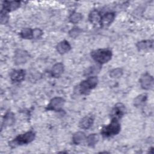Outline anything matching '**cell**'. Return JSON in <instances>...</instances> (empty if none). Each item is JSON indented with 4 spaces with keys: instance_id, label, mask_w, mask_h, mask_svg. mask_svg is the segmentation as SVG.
<instances>
[{
    "instance_id": "ba28073f",
    "label": "cell",
    "mask_w": 154,
    "mask_h": 154,
    "mask_svg": "<svg viewBox=\"0 0 154 154\" xmlns=\"http://www.w3.org/2000/svg\"><path fill=\"white\" fill-rule=\"evenodd\" d=\"M25 70L23 69L14 70L10 73V78L12 81L15 82H19L22 81L25 76Z\"/></svg>"
},
{
    "instance_id": "30bf717a",
    "label": "cell",
    "mask_w": 154,
    "mask_h": 154,
    "mask_svg": "<svg viewBox=\"0 0 154 154\" xmlns=\"http://www.w3.org/2000/svg\"><path fill=\"white\" fill-rule=\"evenodd\" d=\"M20 2L18 1H4L2 5L3 10L5 11H11L16 10L20 7Z\"/></svg>"
},
{
    "instance_id": "9a60e30c",
    "label": "cell",
    "mask_w": 154,
    "mask_h": 154,
    "mask_svg": "<svg viewBox=\"0 0 154 154\" xmlns=\"http://www.w3.org/2000/svg\"><path fill=\"white\" fill-rule=\"evenodd\" d=\"M102 16L100 15V13L97 10L92 11L89 14V20L91 23L94 25H100Z\"/></svg>"
},
{
    "instance_id": "ac0fdd59",
    "label": "cell",
    "mask_w": 154,
    "mask_h": 154,
    "mask_svg": "<svg viewBox=\"0 0 154 154\" xmlns=\"http://www.w3.org/2000/svg\"><path fill=\"white\" fill-rule=\"evenodd\" d=\"M85 134L83 132H77L73 135L72 141L75 144H79L85 139Z\"/></svg>"
},
{
    "instance_id": "d4e9b609",
    "label": "cell",
    "mask_w": 154,
    "mask_h": 154,
    "mask_svg": "<svg viewBox=\"0 0 154 154\" xmlns=\"http://www.w3.org/2000/svg\"><path fill=\"white\" fill-rule=\"evenodd\" d=\"M8 16L6 11L2 10L1 12V23L2 24L5 23L8 20Z\"/></svg>"
},
{
    "instance_id": "d6986e66",
    "label": "cell",
    "mask_w": 154,
    "mask_h": 154,
    "mask_svg": "<svg viewBox=\"0 0 154 154\" xmlns=\"http://www.w3.org/2000/svg\"><path fill=\"white\" fill-rule=\"evenodd\" d=\"M14 122V114L11 112H8L4 116L2 126H10L13 125Z\"/></svg>"
},
{
    "instance_id": "484cf974",
    "label": "cell",
    "mask_w": 154,
    "mask_h": 154,
    "mask_svg": "<svg viewBox=\"0 0 154 154\" xmlns=\"http://www.w3.org/2000/svg\"><path fill=\"white\" fill-rule=\"evenodd\" d=\"M43 34L42 31L39 28L33 29V38H39Z\"/></svg>"
},
{
    "instance_id": "5b68a950",
    "label": "cell",
    "mask_w": 154,
    "mask_h": 154,
    "mask_svg": "<svg viewBox=\"0 0 154 154\" xmlns=\"http://www.w3.org/2000/svg\"><path fill=\"white\" fill-rule=\"evenodd\" d=\"M65 103V100L61 97H55L51 100L46 107V109L49 111H60L63 108Z\"/></svg>"
},
{
    "instance_id": "7a4b0ae2",
    "label": "cell",
    "mask_w": 154,
    "mask_h": 154,
    "mask_svg": "<svg viewBox=\"0 0 154 154\" xmlns=\"http://www.w3.org/2000/svg\"><path fill=\"white\" fill-rule=\"evenodd\" d=\"M91 56L95 61L100 64H104L111 59L112 52L108 49H99L92 51Z\"/></svg>"
},
{
    "instance_id": "cb8c5ba5",
    "label": "cell",
    "mask_w": 154,
    "mask_h": 154,
    "mask_svg": "<svg viewBox=\"0 0 154 154\" xmlns=\"http://www.w3.org/2000/svg\"><path fill=\"white\" fill-rule=\"evenodd\" d=\"M81 32V30L80 28H79L78 27H74L69 31V34L71 37L76 38L79 35Z\"/></svg>"
},
{
    "instance_id": "44dd1931",
    "label": "cell",
    "mask_w": 154,
    "mask_h": 154,
    "mask_svg": "<svg viewBox=\"0 0 154 154\" xmlns=\"http://www.w3.org/2000/svg\"><path fill=\"white\" fill-rule=\"evenodd\" d=\"M20 35L22 38L32 39L33 38V29L31 28H24L20 32Z\"/></svg>"
},
{
    "instance_id": "3957f363",
    "label": "cell",
    "mask_w": 154,
    "mask_h": 154,
    "mask_svg": "<svg viewBox=\"0 0 154 154\" xmlns=\"http://www.w3.org/2000/svg\"><path fill=\"white\" fill-rule=\"evenodd\" d=\"M97 83L98 79L96 76H90L81 82L79 87V91L82 94H87L97 85Z\"/></svg>"
},
{
    "instance_id": "2e32d148",
    "label": "cell",
    "mask_w": 154,
    "mask_h": 154,
    "mask_svg": "<svg viewBox=\"0 0 154 154\" xmlns=\"http://www.w3.org/2000/svg\"><path fill=\"white\" fill-rule=\"evenodd\" d=\"M136 46L139 50H144L149 48H152L153 47V40H142L138 42Z\"/></svg>"
},
{
    "instance_id": "9c48e42d",
    "label": "cell",
    "mask_w": 154,
    "mask_h": 154,
    "mask_svg": "<svg viewBox=\"0 0 154 154\" xmlns=\"http://www.w3.org/2000/svg\"><path fill=\"white\" fill-rule=\"evenodd\" d=\"M112 117L117 119L121 118L125 112V108L122 103H117L112 110Z\"/></svg>"
},
{
    "instance_id": "277c9868",
    "label": "cell",
    "mask_w": 154,
    "mask_h": 154,
    "mask_svg": "<svg viewBox=\"0 0 154 154\" xmlns=\"http://www.w3.org/2000/svg\"><path fill=\"white\" fill-rule=\"evenodd\" d=\"M35 136V133L32 131L26 132L23 134H20L10 143L12 144L10 145L16 146L17 145H23L29 143L34 140Z\"/></svg>"
},
{
    "instance_id": "603a6c76",
    "label": "cell",
    "mask_w": 154,
    "mask_h": 154,
    "mask_svg": "<svg viewBox=\"0 0 154 154\" xmlns=\"http://www.w3.org/2000/svg\"><path fill=\"white\" fill-rule=\"evenodd\" d=\"M70 21L73 23H76L79 22L82 19V16L80 13L77 12H73L69 17Z\"/></svg>"
},
{
    "instance_id": "7c38bea8",
    "label": "cell",
    "mask_w": 154,
    "mask_h": 154,
    "mask_svg": "<svg viewBox=\"0 0 154 154\" xmlns=\"http://www.w3.org/2000/svg\"><path fill=\"white\" fill-rule=\"evenodd\" d=\"M114 17L115 14L114 13L109 12L105 14L103 16H102L100 25L102 26H108L112 22Z\"/></svg>"
},
{
    "instance_id": "7402d4cb",
    "label": "cell",
    "mask_w": 154,
    "mask_h": 154,
    "mask_svg": "<svg viewBox=\"0 0 154 154\" xmlns=\"http://www.w3.org/2000/svg\"><path fill=\"white\" fill-rule=\"evenodd\" d=\"M123 75V70L121 68L114 69L110 72L109 76L112 78H119Z\"/></svg>"
},
{
    "instance_id": "e0dca14e",
    "label": "cell",
    "mask_w": 154,
    "mask_h": 154,
    "mask_svg": "<svg viewBox=\"0 0 154 154\" xmlns=\"http://www.w3.org/2000/svg\"><path fill=\"white\" fill-rule=\"evenodd\" d=\"M147 96L146 93L141 94L136 97L134 100V105L136 107H140L143 105L147 100Z\"/></svg>"
},
{
    "instance_id": "ffe728a7",
    "label": "cell",
    "mask_w": 154,
    "mask_h": 154,
    "mask_svg": "<svg viewBox=\"0 0 154 154\" xmlns=\"http://www.w3.org/2000/svg\"><path fill=\"white\" fill-rule=\"evenodd\" d=\"M99 139V135L97 134H91L87 137V144L90 147H93L98 142Z\"/></svg>"
},
{
    "instance_id": "8992f818",
    "label": "cell",
    "mask_w": 154,
    "mask_h": 154,
    "mask_svg": "<svg viewBox=\"0 0 154 154\" xmlns=\"http://www.w3.org/2000/svg\"><path fill=\"white\" fill-rule=\"evenodd\" d=\"M140 82L142 88L150 90L152 88L153 86V78L148 73H146L141 76Z\"/></svg>"
},
{
    "instance_id": "52a82bcc",
    "label": "cell",
    "mask_w": 154,
    "mask_h": 154,
    "mask_svg": "<svg viewBox=\"0 0 154 154\" xmlns=\"http://www.w3.org/2000/svg\"><path fill=\"white\" fill-rule=\"evenodd\" d=\"M29 58L28 53L23 50H17L14 54V61L16 64L19 65L26 63Z\"/></svg>"
},
{
    "instance_id": "6da1fadb",
    "label": "cell",
    "mask_w": 154,
    "mask_h": 154,
    "mask_svg": "<svg viewBox=\"0 0 154 154\" xmlns=\"http://www.w3.org/2000/svg\"><path fill=\"white\" fill-rule=\"evenodd\" d=\"M120 129L121 126L118 119L112 117L111 122L102 129L101 134L104 137H110L118 134Z\"/></svg>"
},
{
    "instance_id": "8fae6325",
    "label": "cell",
    "mask_w": 154,
    "mask_h": 154,
    "mask_svg": "<svg viewBox=\"0 0 154 154\" xmlns=\"http://www.w3.org/2000/svg\"><path fill=\"white\" fill-rule=\"evenodd\" d=\"M56 48L60 54H64L68 52L71 49V46L69 42L67 40H63L57 44Z\"/></svg>"
},
{
    "instance_id": "4fadbf2b",
    "label": "cell",
    "mask_w": 154,
    "mask_h": 154,
    "mask_svg": "<svg viewBox=\"0 0 154 154\" xmlns=\"http://www.w3.org/2000/svg\"><path fill=\"white\" fill-rule=\"evenodd\" d=\"M94 119L90 116L84 117L79 122V127L81 129H89L93 124Z\"/></svg>"
},
{
    "instance_id": "5bb4252c",
    "label": "cell",
    "mask_w": 154,
    "mask_h": 154,
    "mask_svg": "<svg viewBox=\"0 0 154 154\" xmlns=\"http://www.w3.org/2000/svg\"><path fill=\"white\" fill-rule=\"evenodd\" d=\"M64 72V65L61 63H58L54 65L51 70L52 76L58 78Z\"/></svg>"
}]
</instances>
